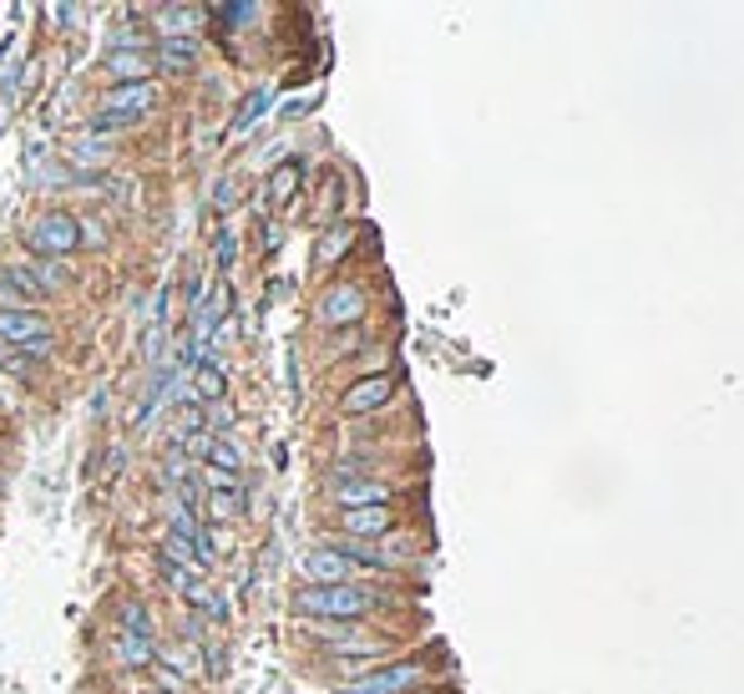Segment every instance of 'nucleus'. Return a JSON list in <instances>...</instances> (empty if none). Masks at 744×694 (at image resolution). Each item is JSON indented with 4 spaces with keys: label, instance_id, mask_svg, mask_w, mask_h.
<instances>
[{
    "label": "nucleus",
    "instance_id": "nucleus-1",
    "mask_svg": "<svg viewBox=\"0 0 744 694\" xmlns=\"http://www.w3.org/2000/svg\"><path fill=\"white\" fill-rule=\"evenodd\" d=\"M294 604H299V614H309V619L355 623V619H365L370 608H375V593H370L365 583H330V588L305 583V588L294 593Z\"/></svg>",
    "mask_w": 744,
    "mask_h": 694
},
{
    "label": "nucleus",
    "instance_id": "nucleus-2",
    "mask_svg": "<svg viewBox=\"0 0 744 694\" xmlns=\"http://www.w3.org/2000/svg\"><path fill=\"white\" fill-rule=\"evenodd\" d=\"M0 340L15 345L30 360H46L51 355V335H46V314L36 310H0Z\"/></svg>",
    "mask_w": 744,
    "mask_h": 694
},
{
    "label": "nucleus",
    "instance_id": "nucleus-3",
    "mask_svg": "<svg viewBox=\"0 0 744 694\" xmlns=\"http://www.w3.org/2000/svg\"><path fill=\"white\" fill-rule=\"evenodd\" d=\"M26 238L41 259H61V253H72L76 244H82V219H72V213H46V219L30 223Z\"/></svg>",
    "mask_w": 744,
    "mask_h": 694
},
{
    "label": "nucleus",
    "instance_id": "nucleus-4",
    "mask_svg": "<svg viewBox=\"0 0 744 694\" xmlns=\"http://www.w3.org/2000/svg\"><path fill=\"white\" fill-rule=\"evenodd\" d=\"M421 680H425V665H421V659H400V665L370 669V674L350 680V690H339V694H410Z\"/></svg>",
    "mask_w": 744,
    "mask_h": 694
},
{
    "label": "nucleus",
    "instance_id": "nucleus-5",
    "mask_svg": "<svg viewBox=\"0 0 744 694\" xmlns=\"http://www.w3.org/2000/svg\"><path fill=\"white\" fill-rule=\"evenodd\" d=\"M158 102V87L152 82H137V87H107L102 91V117H112L117 127H132V122L147 117V107Z\"/></svg>",
    "mask_w": 744,
    "mask_h": 694
},
{
    "label": "nucleus",
    "instance_id": "nucleus-6",
    "mask_svg": "<svg viewBox=\"0 0 744 694\" xmlns=\"http://www.w3.org/2000/svg\"><path fill=\"white\" fill-rule=\"evenodd\" d=\"M365 320V295L355 284H330L320 295V325L324 330H350Z\"/></svg>",
    "mask_w": 744,
    "mask_h": 694
},
{
    "label": "nucleus",
    "instance_id": "nucleus-7",
    "mask_svg": "<svg viewBox=\"0 0 744 694\" xmlns=\"http://www.w3.org/2000/svg\"><path fill=\"white\" fill-rule=\"evenodd\" d=\"M339 532L350 543H380L395 532V512L390 507H350V512H339Z\"/></svg>",
    "mask_w": 744,
    "mask_h": 694
},
{
    "label": "nucleus",
    "instance_id": "nucleus-8",
    "mask_svg": "<svg viewBox=\"0 0 744 694\" xmlns=\"http://www.w3.org/2000/svg\"><path fill=\"white\" fill-rule=\"evenodd\" d=\"M395 400V381L390 375H365V381H355L345 396H339V411L345 416H370L380 406H390Z\"/></svg>",
    "mask_w": 744,
    "mask_h": 694
},
{
    "label": "nucleus",
    "instance_id": "nucleus-9",
    "mask_svg": "<svg viewBox=\"0 0 744 694\" xmlns=\"http://www.w3.org/2000/svg\"><path fill=\"white\" fill-rule=\"evenodd\" d=\"M355 573H360V568H355L350 558H339L335 547H314V553L305 558V578L314 583V588H330V583H355Z\"/></svg>",
    "mask_w": 744,
    "mask_h": 694
},
{
    "label": "nucleus",
    "instance_id": "nucleus-10",
    "mask_svg": "<svg viewBox=\"0 0 744 694\" xmlns=\"http://www.w3.org/2000/svg\"><path fill=\"white\" fill-rule=\"evenodd\" d=\"M102 72L112 76V87H137V82H152V57L147 51H107Z\"/></svg>",
    "mask_w": 744,
    "mask_h": 694
},
{
    "label": "nucleus",
    "instance_id": "nucleus-11",
    "mask_svg": "<svg viewBox=\"0 0 744 694\" xmlns=\"http://www.w3.org/2000/svg\"><path fill=\"white\" fill-rule=\"evenodd\" d=\"M335 503L339 512H350V507H390V487L385 482H360V476H335Z\"/></svg>",
    "mask_w": 744,
    "mask_h": 694
},
{
    "label": "nucleus",
    "instance_id": "nucleus-12",
    "mask_svg": "<svg viewBox=\"0 0 744 694\" xmlns=\"http://www.w3.org/2000/svg\"><path fill=\"white\" fill-rule=\"evenodd\" d=\"M198 26H203V11H198V5H162L158 11L162 41H198V36H193Z\"/></svg>",
    "mask_w": 744,
    "mask_h": 694
},
{
    "label": "nucleus",
    "instance_id": "nucleus-13",
    "mask_svg": "<svg viewBox=\"0 0 744 694\" xmlns=\"http://www.w3.org/2000/svg\"><path fill=\"white\" fill-rule=\"evenodd\" d=\"M46 289L30 280V269H5L0 274V299H5V310H30Z\"/></svg>",
    "mask_w": 744,
    "mask_h": 694
},
{
    "label": "nucleus",
    "instance_id": "nucleus-14",
    "mask_svg": "<svg viewBox=\"0 0 744 694\" xmlns=\"http://www.w3.org/2000/svg\"><path fill=\"white\" fill-rule=\"evenodd\" d=\"M112 654H117V665L142 669V665H152V659H158V644H152V639H142V634H127V629H122L117 644H112Z\"/></svg>",
    "mask_w": 744,
    "mask_h": 694
},
{
    "label": "nucleus",
    "instance_id": "nucleus-15",
    "mask_svg": "<svg viewBox=\"0 0 744 694\" xmlns=\"http://www.w3.org/2000/svg\"><path fill=\"white\" fill-rule=\"evenodd\" d=\"M193 61H198V41H162L152 66H158V72L183 76V72H193Z\"/></svg>",
    "mask_w": 744,
    "mask_h": 694
},
{
    "label": "nucleus",
    "instance_id": "nucleus-16",
    "mask_svg": "<svg viewBox=\"0 0 744 694\" xmlns=\"http://www.w3.org/2000/svg\"><path fill=\"white\" fill-rule=\"evenodd\" d=\"M203 457L213 461L208 472H223V476H238V472H244V457H238V451H234V442H223V436H208Z\"/></svg>",
    "mask_w": 744,
    "mask_h": 694
},
{
    "label": "nucleus",
    "instance_id": "nucleus-17",
    "mask_svg": "<svg viewBox=\"0 0 744 694\" xmlns=\"http://www.w3.org/2000/svg\"><path fill=\"white\" fill-rule=\"evenodd\" d=\"M112 163V142H102V137H82L72 148V168H107Z\"/></svg>",
    "mask_w": 744,
    "mask_h": 694
},
{
    "label": "nucleus",
    "instance_id": "nucleus-18",
    "mask_svg": "<svg viewBox=\"0 0 744 694\" xmlns=\"http://www.w3.org/2000/svg\"><path fill=\"white\" fill-rule=\"evenodd\" d=\"M299 177H305V168L299 163L274 168V177H269V198H274V203H289L294 193H299Z\"/></svg>",
    "mask_w": 744,
    "mask_h": 694
},
{
    "label": "nucleus",
    "instance_id": "nucleus-19",
    "mask_svg": "<svg viewBox=\"0 0 744 694\" xmlns=\"http://www.w3.org/2000/svg\"><path fill=\"white\" fill-rule=\"evenodd\" d=\"M238 507H244V492L238 487H208V512L219 522H234Z\"/></svg>",
    "mask_w": 744,
    "mask_h": 694
},
{
    "label": "nucleus",
    "instance_id": "nucleus-20",
    "mask_svg": "<svg viewBox=\"0 0 744 694\" xmlns=\"http://www.w3.org/2000/svg\"><path fill=\"white\" fill-rule=\"evenodd\" d=\"M345 244H350V228H330V234L320 238V264H324V259H339V253H345Z\"/></svg>",
    "mask_w": 744,
    "mask_h": 694
},
{
    "label": "nucleus",
    "instance_id": "nucleus-21",
    "mask_svg": "<svg viewBox=\"0 0 744 694\" xmlns=\"http://www.w3.org/2000/svg\"><path fill=\"white\" fill-rule=\"evenodd\" d=\"M263 107H269V91H253V97L244 102V112H238L234 127H248V122H259V117H263Z\"/></svg>",
    "mask_w": 744,
    "mask_h": 694
},
{
    "label": "nucleus",
    "instance_id": "nucleus-22",
    "mask_svg": "<svg viewBox=\"0 0 744 694\" xmlns=\"http://www.w3.org/2000/svg\"><path fill=\"white\" fill-rule=\"evenodd\" d=\"M142 46H147V36L137 26H122L117 36H112V51H142Z\"/></svg>",
    "mask_w": 744,
    "mask_h": 694
},
{
    "label": "nucleus",
    "instance_id": "nucleus-23",
    "mask_svg": "<svg viewBox=\"0 0 744 694\" xmlns=\"http://www.w3.org/2000/svg\"><path fill=\"white\" fill-rule=\"evenodd\" d=\"M219 269L223 274L234 269V234H219Z\"/></svg>",
    "mask_w": 744,
    "mask_h": 694
},
{
    "label": "nucleus",
    "instance_id": "nucleus-24",
    "mask_svg": "<svg viewBox=\"0 0 744 694\" xmlns=\"http://www.w3.org/2000/svg\"><path fill=\"white\" fill-rule=\"evenodd\" d=\"M152 694H168V690H152Z\"/></svg>",
    "mask_w": 744,
    "mask_h": 694
}]
</instances>
